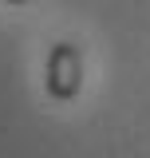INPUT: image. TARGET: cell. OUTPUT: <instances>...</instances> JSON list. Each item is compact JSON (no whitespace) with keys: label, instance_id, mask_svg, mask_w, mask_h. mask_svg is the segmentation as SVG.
Masks as SVG:
<instances>
[{"label":"cell","instance_id":"1","mask_svg":"<svg viewBox=\"0 0 150 158\" xmlns=\"http://www.w3.org/2000/svg\"><path fill=\"white\" fill-rule=\"evenodd\" d=\"M83 87V59H79V48L75 44H56L52 56H48V95L67 103V99L79 95Z\"/></svg>","mask_w":150,"mask_h":158},{"label":"cell","instance_id":"2","mask_svg":"<svg viewBox=\"0 0 150 158\" xmlns=\"http://www.w3.org/2000/svg\"><path fill=\"white\" fill-rule=\"evenodd\" d=\"M12 4H24V0H12Z\"/></svg>","mask_w":150,"mask_h":158}]
</instances>
